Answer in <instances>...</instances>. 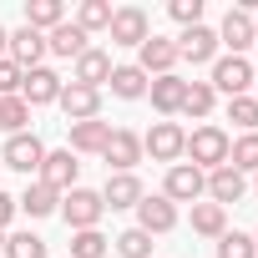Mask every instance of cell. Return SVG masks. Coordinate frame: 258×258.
Here are the masks:
<instances>
[{
	"label": "cell",
	"mask_w": 258,
	"mask_h": 258,
	"mask_svg": "<svg viewBox=\"0 0 258 258\" xmlns=\"http://www.w3.org/2000/svg\"><path fill=\"white\" fill-rule=\"evenodd\" d=\"M228 147H233V137L223 132V126L203 121V126H192V132H187L182 162H192L198 172H213V167H223V162H228Z\"/></svg>",
	"instance_id": "6da1fadb"
},
{
	"label": "cell",
	"mask_w": 258,
	"mask_h": 258,
	"mask_svg": "<svg viewBox=\"0 0 258 258\" xmlns=\"http://www.w3.org/2000/svg\"><path fill=\"white\" fill-rule=\"evenodd\" d=\"M61 218H66V228L71 233H86V228H101V218H106V203H101V192L96 187H71V192H61V208H56Z\"/></svg>",
	"instance_id": "7a4b0ae2"
},
{
	"label": "cell",
	"mask_w": 258,
	"mask_h": 258,
	"mask_svg": "<svg viewBox=\"0 0 258 258\" xmlns=\"http://www.w3.org/2000/svg\"><path fill=\"white\" fill-rule=\"evenodd\" d=\"M253 81H258V76H253V61H248V56H218V61H213V76H208V86H213L218 96H228V101H233V96H248Z\"/></svg>",
	"instance_id": "3957f363"
},
{
	"label": "cell",
	"mask_w": 258,
	"mask_h": 258,
	"mask_svg": "<svg viewBox=\"0 0 258 258\" xmlns=\"http://www.w3.org/2000/svg\"><path fill=\"white\" fill-rule=\"evenodd\" d=\"M182 147H187V132L177 121H152V132L142 137V157H152V162H182Z\"/></svg>",
	"instance_id": "277c9868"
},
{
	"label": "cell",
	"mask_w": 258,
	"mask_h": 258,
	"mask_svg": "<svg viewBox=\"0 0 258 258\" xmlns=\"http://www.w3.org/2000/svg\"><path fill=\"white\" fill-rule=\"evenodd\" d=\"M101 162H106V172H137V162H142V137L132 132V126H111V137H106V147H101Z\"/></svg>",
	"instance_id": "5b68a950"
},
{
	"label": "cell",
	"mask_w": 258,
	"mask_h": 258,
	"mask_svg": "<svg viewBox=\"0 0 258 258\" xmlns=\"http://www.w3.org/2000/svg\"><path fill=\"white\" fill-rule=\"evenodd\" d=\"M208 192V172H198L192 162H172L167 177H162V198L167 203H203Z\"/></svg>",
	"instance_id": "8992f818"
},
{
	"label": "cell",
	"mask_w": 258,
	"mask_h": 258,
	"mask_svg": "<svg viewBox=\"0 0 258 258\" xmlns=\"http://www.w3.org/2000/svg\"><path fill=\"white\" fill-rule=\"evenodd\" d=\"M46 162V142L36 132H21V137H6V152H0V167H11V172H41Z\"/></svg>",
	"instance_id": "52a82bcc"
},
{
	"label": "cell",
	"mask_w": 258,
	"mask_h": 258,
	"mask_svg": "<svg viewBox=\"0 0 258 258\" xmlns=\"http://www.w3.org/2000/svg\"><path fill=\"white\" fill-rule=\"evenodd\" d=\"M223 56V46H218V31L213 26H187L182 36H177V61H187V66H213Z\"/></svg>",
	"instance_id": "ba28073f"
},
{
	"label": "cell",
	"mask_w": 258,
	"mask_h": 258,
	"mask_svg": "<svg viewBox=\"0 0 258 258\" xmlns=\"http://www.w3.org/2000/svg\"><path fill=\"white\" fill-rule=\"evenodd\" d=\"M137 71L152 81V76H172L177 71V41H167V36H147L142 46H137Z\"/></svg>",
	"instance_id": "9c48e42d"
},
{
	"label": "cell",
	"mask_w": 258,
	"mask_h": 258,
	"mask_svg": "<svg viewBox=\"0 0 258 258\" xmlns=\"http://www.w3.org/2000/svg\"><path fill=\"white\" fill-rule=\"evenodd\" d=\"M106 36H111V46H142V41L152 36V21H147L142 6H116Z\"/></svg>",
	"instance_id": "30bf717a"
},
{
	"label": "cell",
	"mask_w": 258,
	"mask_h": 258,
	"mask_svg": "<svg viewBox=\"0 0 258 258\" xmlns=\"http://www.w3.org/2000/svg\"><path fill=\"white\" fill-rule=\"evenodd\" d=\"M218 46H223L228 56H248V46H258L253 16L238 11V6H228V16H223V26H218Z\"/></svg>",
	"instance_id": "8fae6325"
},
{
	"label": "cell",
	"mask_w": 258,
	"mask_h": 258,
	"mask_svg": "<svg viewBox=\"0 0 258 258\" xmlns=\"http://www.w3.org/2000/svg\"><path fill=\"white\" fill-rule=\"evenodd\" d=\"M76 177H81V162H76V152H66V147L46 152V162H41V172H36V182H46L51 192H71Z\"/></svg>",
	"instance_id": "7c38bea8"
},
{
	"label": "cell",
	"mask_w": 258,
	"mask_h": 258,
	"mask_svg": "<svg viewBox=\"0 0 258 258\" xmlns=\"http://www.w3.org/2000/svg\"><path fill=\"white\" fill-rule=\"evenodd\" d=\"M132 213H137V228H142V233H152V238H162V233H172V228H177V203H167L162 192H147Z\"/></svg>",
	"instance_id": "4fadbf2b"
},
{
	"label": "cell",
	"mask_w": 258,
	"mask_h": 258,
	"mask_svg": "<svg viewBox=\"0 0 258 258\" xmlns=\"http://www.w3.org/2000/svg\"><path fill=\"white\" fill-rule=\"evenodd\" d=\"M61 86H66V81H61L51 66H36V71L21 76V101H26V106H56V101H61Z\"/></svg>",
	"instance_id": "5bb4252c"
},
{
	"label": "cell",
	"mask_w": 258,
	"mask_h": 258,
	"mask_svg": "<svg viewBox=\"0 0 258 258\" xmlns=\"http://www.w3.org/2000/svg\"><path fill=\"white\" fill-rule=\"evenodd\" d=\"M142 198H147V187H142V177H137V172H106L101 203H106L111 213H126V208H137Z\"/></svg>",
	"instance_id": "9a60e30c"
},
{
	"label": "cell",
	"mask_w": 258,
	"mask_h": 258,
	"mask_svg": "<svg viewBox=\"0 0 258 258\" xmlns=\"http://www.w3.org/2000/svg\"><path fill=\"white\" fill-rule=\"evenodd\" d=\"M71 81H76V86H91V91H101V86L111 81V51H101V46L81 51V56L71 61Z\"/></svg>",
	"instance_id": "2e32d148"
},
{
	"label": "cell",
	"mask_w": 258,
	"mask_h": 258,
	"mask_svg": "<svg viewBox=\"0 0 258 258\" xmlns=\"http://www.w3.org/2000/svg\"><path fill=\"white\" fill-rule=\"evenodd\" d=\"M56 106L66 111V126H71V121H96V116H101V91L66 81V86H61V101H56Z\"/></svg>",
	"instance_id": "e0dca14e"
},
{
	"label": "cell",
	"mask_w": 258,
	"mask_h": 258,
	"mask_svg": "<svg viewBox=\"0 0 258 258\" xmlns=\"http://www.w3.org/2000/svg\"><path fill=\"white\" fill-rule=\"evenodd\" d=\"M182 96H187V81L172 71V76H152L147 81V101H152V111L157 116H177L182 111Z\"/></svg>",
	"instance_id": "ac0fdd59"
},
{
	"label": "cell",
	"mask_w": 258,
	"mask_h": 258,
	"mask_svg": "<svg viewBox=\"0 0 258 258\" xmlns=\"http://www.w3.org/2000/svg\"><path fill=\"white\" fill-rule=\"evenodd\" d=\"M243 192H248V177L238 172V167H213L208 172V203H218V208H228V203H243Z\"/></svg>",
	"instance_id": "d6986e66"
},
{
	"label": "cell",
	"mask_w": 258,
	"mask_h": 258,
	"mask_svg": "<svg viewBox=\"0 0 258 258\" xmlns=\"http://www.w3.org/2000/svg\"><path fill=\"white\" fill-rule=\"evenodd\" d=\"M106 137H111V121H71V142H66V152H76V157H101V147H106Z\"/></svg>",
	"instance_id": "ffe728a7"
},
{
	"label": "cell",
	"mask_w": 258,
	"mask_h": 258,
	"mask_svg": "<svg viewBox=\"0 0 258 258\" xmlns=\"http://www.w3.org/2000/svg\"><path fill=\"white\" fill-rule=\"evenodd\" d=\"M46 51L61 56V61H76L81 51H91V36H86L76 21H61L56 31H46Z\"/></svg>",
	"instance_id": "44dd1931"
},
{
	"label": "cell",
	"mask_w": 258,
	"mask_h": 258,
	"mask_svg": "<svg viewBox=\"0 0 258 258\" xmlns=\"http://www.w3.org/2000/svg\"><path fill=\"white\" fill-rule=\"evenodd\" d=\"M41 56H46V36H41V31H31V26L11 31V61H16L21 71H36Z\"/></svg>",
	"instance_id": "7402d4cb"
},
{
	"label": "cell",
	"mask_w": 258,
	"mask_h": 258,
	"mask_svg": "<svg viewBox=\"0 0 258 258\" xmlns=\"http://www.w3.org/2000/svg\"><path fill=\"white\" fill-rule=\"evenodd\" d=\"M106 86H111V96H116V101H142V96H147V76L137 71V61L111 66V81H106Z\"/></svg>",
	"instance_id": "603a6c76"
},
{
	"label": "cell",
	"mask_w": 258,
	"mask_h": 258,
	"mask_svg": "<svg viewBox=\"0 0 258 258\" xmlns=\"http://www.w3.org/2000/svg\"><path fill=\"white\" fill-rule=\"evenodd\" d=\"M16 208H21L26 218H51V213L61 208V192H51L46 182H26V192L16 198Z\"/></svg>",
	"instance_id": "cb8c5ba5"
},
{
	"label": "cell",
	"mask_w": 258,
	"mask_h": 258,
	"mask_svg": "<svg viewBox=\"0 0 258 258\" xmlns=\"http://www.w3.org/2000/svg\"><path fill=\"white\" fill-rule=\"evenodd\" d=\"M192 233H198V238H223V233H228V208H218V203H192Z\"/></svg>",
	"instance_id": "d4e9b609"
},
{
	"label": "cell",
	"mask_w": 258,
	"mask_h": 258,
	"mask_svg": "<svg viewBox=\"0 0 258 258\" xmlns=\"http://www.w3.org/2000/svg\"><path fill=\"white\" fill-rule=\"evenodd\" d=\"M61 21H66V6H61V0H26V26H31V31L46 36V31H56Z\"/></svg>",
	"instance_id": "484cf974"
},
{
	"label": "cell",
	"mask_w": 258,
	"mask_h": 258,
	"mask_svg": "<svg viewBox=\"0 0 258 258\" xmlns=\"http://www.w3.org/2000/svg\"><path fill=\"white\" fill-rule=\"evenodd\" d=\"M213 106H218V91H213L208 81H187V96H182V116H192V121H208V116H213Z\"/></svg>",
	"instance_id": "4316f807"
},
{
	"label": "cell",
	"mask_w": 258,
	"mask_h": 258,
	"mask_svg": "<svg viewBox=\"0 0 258 258\" xmlns=\"http://www.w3.org/2000/svg\"><path fill=\"white\" fill-rule=\"evenodd\" d=\"M0 132H6V137L31 132V106L21 96H0Z\"/></svg>",
	"instance_id": "83f0119b"
},
{
	"label": "cell",
	"mask_w": 258,
	"mask_h": 258,
	"mask_svg": "<svg viewBox=\"0 0 258 258\" xmlns=\"http://www.w3.org/2000/svg\"><path fill=\"white\" fill-rule=\"evenodd\" d=\"M111 0H81V6H76V26L86 31V36H96V31H106L111 26Z\"/></svg>",
	"instance_id": "f1b7e54d"
},
{
	"label": "cell",
	"mask_w": 258,
	"mask_h": 258,
	"mask_svg": "<svg viewBox=\"0 0 258 258\" xmlns=\"http://www.w3.org/2000/svg\"><path fill=\"white\" fill-rule=\"evenodd\" d=\"M111 253V238L101 228H86V233H71V253L66 258H106Z\"/></svg>",
	"instance_id": "f546056e"
},
{
	"label": "cell",
	"mask_w": 258,
	"mask_h": 258,
	"mask_svg": "<svg viewBox=\"0 0 258 258\" xmlns=\"http://www.w3.org/2000/svg\"><path fill=\"white\" fill-rule=\"evenodd\" d=\"M111 253H116V258H152V233L126 228V233H116V238H111Z\"/></svg>",
	"instance_id": "4dcf8cb0"
},
{
	"label": "cell",
	"mask_w": 258,
	"mask_h": 258,
	"mask_svg": "<svg viewBox=\"0 0 258 258\" xmlns=\"http://www.w3.org/2000/svg\"><path fill=\"white\" fill-rule=\"evenodd\" d=\"M228 167H238L243 177H248V172H258V132H243V137L228 147Z\"/></svg>",
	"instance_id": "1f68e13d"
},
{
	"label": "cell",
	"mask_w": 258,
	"mask_h": 258,
	"mask_svg": "<svg viewBox=\"0 0 258 258\" xmlns=\"http://www.w3.org/2000/svg\"><path fill=\"white\" fill-rule=\"evenodd\" d=\"M6 258H46V238L41 233H6Z\"/></svg>",
	"instance_id": "d6a6232c"
},
{
	"label": "cell",
	"mask_w": 258,
	"mask_h": 258,
	"mask_svg": "<svg viewBox=\"0 0 258 258\" xmlns=\"http://www.w3.org/2000/svg\"><path fill=\"white\" fill-rule=\"evenodd\" d=\"M228 121L238 126V132H258V96L248 91V96H233L228 101Z\"/></svg>",
	"instance_id": "836d02e7"
},
{
	"label": "cell",
	"mask_w": 258,
	"mask_h": 258,
	"mask_svg": "<svg viewBox=\"0 0 258 258\" xmlns=\"http://www.w3.org/2000/svg\"><path fill=\"white\" fill-rule=\"evenodd\" d=\"M213 248H218V258H258V248H253V233H238V228H233V233H223Z\"/></svg>",
	"instance_id": "e575fe53"
},
{
	"label": "cell",
	"mask_w": 258,
	"mask_h": 258,
	"mask_svg": "<svg viewBox=\"0 0 258 258\" xmlns=\"http://www.w3.org/2000/svg\"><path fill=\"white\" fill-rule=\"evenodd\" d=\"M167 16H172L182 31H187V26H203V0H172Z\"/></svg>",
	"instance_id": "d590c367"
},
{
	"label": "cell",
	"mask_w": 258,
	"mask_h": 258,
	"mask_svg": "<svg viewBox=\"0 0 258 258\" xmlns=\"http://www.w3.org/2000/svg\"><path fill=\"white\" fill-rule=\"evenodd\" d=\"M21 76H26V71H21L11 56L0 61V96H21Z\"/></svg>",
	"instance_id": "8d00e7d4"
},
{
	"label": "cell",
	"mask_w": 258,
	"mask_h": 258,
	"mask_svg": "<svg viewBox=\"0 0 258 258\" xmlns=\"http://www.w3.org/2000/svg\"><path fill=\"white\" fill-rule=\"evenodd\" d=\"M16 213H21V208H16V198H11V192H0V233L16 223Z\"/></svg>",
	"instance_id": "74e56055"
},
{
	"label": "cell",
	"mask_w": 258,
	"mask_h": 258,
	"mask_svg": "<svg viewBox=\"0 0 258 258\" xmlns=\"http://www.w3.org/2000/svg\"><path fill=\"white\" fill-rule=\"evenodd\" d=\"M6 56H11V31L0 26V61H6Z\"/></svg>",
	"instance_id": "f35d334b"
},
{
	"label": "cell",
	"mask_w": 258,
	"mask_h": 258,
	"mask_svg": "<svg viewBox=\"0 0 258 258\" xmlns=\"http://www.w3.org/2000/svg\"><path fill=\"white\" fill-rule=\"evenodd\" d=\"M0 253H6V233H0Z\"/></svg>",
	"instance_id": "ab89813d"
},
{
	"label": "cell",
	"mask_w": 258,
	"mask_h": 258,
	"mask_svg": "<svg viewBox=\"0 0 258 258\" xmlns=\"http://www.w3.org/2000/svg\"><path fill=\"white\" fill-rule=\"evenodd\" d=\"M253 192H258V172H253Z\"/></svg>",
	"instance_id": "60d3db41"
},
{
	"label": "cell",
	"mask_w": 258,
	"mask_h": 258,
	"mask_svg": "<svg viewBox=\"0 0 258 258\" xmlns=\"http://www.w3.org/2000/svg\"><path fill=\"white\" fill-rule=\"evenodd\" d=\"M253 31H258V16H253Z\"/></svg>",
	"instance_id": "b9f144b4"
},
{
	"label": "cell",
	"mask_w": 258,
	"mask_h": 258,
	"mask_svg": "<svg viewBox=\"0 0 258 258\" xmlns=\"http://www.w3.org/2000/svg\"><path fill=\"white\" fill-rule=\"evenodd\" d=\"M253 248H258V233H253Z\"/></svg>",
	"instance_id": "7bdbcfd3"
},
{
	"label": "cell",
	"mask_w": 258,
	"mask_h": 258,
	"mask_svg": "<svg viewBox=\"0 0 258 258\" xmlns=\"http://www.w3.org/2000/svg\"><path fill=\"white\" fill-rule=\"evenodd\" d=\"M253 86H258V81H253Z\"/></svg>",
	"instance_id": "ee69618b"
}]
</instances>
